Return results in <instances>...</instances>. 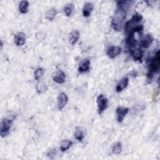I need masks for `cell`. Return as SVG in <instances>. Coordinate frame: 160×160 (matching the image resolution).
I'll use <instances>...</instances> for the list:
<instances>
[{
  "instance_id": "cell-1",
  "label": "cell",
  "mask_w": 160,
  "mask_h": 160,
  "mask_svg": "<svg viewBox=\"0 0 160 160\" xmlns=\"http://www.w3.org/2000/svg\"><path fill=\"white\" fill-rule=\"evenodd\" d=\"M126 17V10L121 8H118L114 13V16L112 17L111 21V25L114 30L117 31H119L121 30Z\"/></svg>"
},
{
  "instance_id": "cell-2",
  "label": "cell",
  "mask_w": 160,
  "mask_h": 160,
  "mask_svg": "<svg viewBox=\"0 0 160 160\" xmlns=\"http://www.w3.org/2000/svg\"><path fill=\"white\" fill-rule=\"evenodd\" d=\"M160 67V52L158 50L155 55L151 59L149 63V69L148 74V77L151 79L153 74L157 73L159 70Z\"/></svg>"
},
{
  "instance_id": "cell-3",
  "label": "cell",
  "mask_w": 160,
  "mask_h": 160,
  "mask_svg": "<svg viewBox=\"0 0 160 160\" xmlns=\"http://www.w3.org/2000/svg\"><path fill=\"white\" fill-rule=\"evenodd\" d=\"M142 19V16L138 14V13H136L134 14L131 19L128 21L126 24H125V29L127 32H130L131 31L132 29H133L134 27H136L138 23H139L141 20Z\"/></svg>"
},
{
  "instance_id": "cell-4",
  "label": "cell",
  "mask_w": 160,
  "mask_h": 160,
  "mask_svg": "<svg viewBox=\"0 0 160 160\" xmlns=\"http://www.w3.org/2000/svg\"><path fill=\"white\" fill-rule=\"evenodd\" d=\"M11 123L12 120L9 119L4 118L1 120L0 125V133L1 137L4 138L9 134L10 128L11 126Z\"/></svg>"
},
{
  "instance_id": "cell-5",
  "label": "cell",
  "mask_w": 160,
  "mask_h": 160,
  "mask_svg": "<svg viewBox=\"0 0 160 160\" xmlns=\"http://www.w3.org/2000/svg\"><path fill=\"white\" fill-rule=\"evenodd\" d=\"M98 111L99 114H101L107 108L108 104V99L104 94H99L97 98Z\"/></svg>"
},
{
  "instance_id": "cell-6",
  "label": "cell",
  "mask_w": 160,
  "mask_h": 160,
  "mask_svg": "<svg viewBox=\"0 0 160 160\" xmlns=\"http://www.w3.org/2000/svg\"><path fill=\"white\" fill-rule=\"evenodd\" d=\"M68 101V96L64 92L60 93L57 98V102H58V107L59 110L62 109L66 105Z\"/></svg>"
},
{
  "instance_id": "cell-7",
  "label": "cell",
  "mask_w": 160,
  "mask_h": 160,
  "mask_svg": "<svg viewBox=\"0 0 160 160\" xmlns=\"http://www.w3.org/2000/svg\"><path fill=\"white\" fill-rule=\"evenodd\" d=\"M116 114H117V121L118 122H122L124 118L128 114L129 109L128 108H124L119 106L116 109Z\"/></svg>"
},
{
  "instance_id": "cell-8",
  "label": "cell",
  "mask_w": 160,
  "mask_h": 160,
  "mask_svg": "<svg viewBox=\"0 0 160 160\" xmlns=\"http://www.w3.org/2000/svg\"><path fill=\"white\" fill-rule=\"evenodd\" d=\"M121 51V48L118 46H114L109 48L107 50V55L111 59H114L116 56H118Z\"/></svg>"
},
{
  "instance_id": "cell-9",
  "label": "cell",
  "mask_w": 160,
  "mask_h": 160,
  "mask_svg": "<svg viewBox=\"0 0 160 160\" xmlns=\"http://www.w3.org/2000/svg\"><path fill=\"white\" fill-rule=\"evenodd\" d=\"M65 73L62 70L56 71L52 75L53 81L59 84L63 83L65 81Z\"/></svg>"
},
{
  "instance_id": "cell-10",
  "label": "cell",
  "mask_w": 160,
  "mask_h": 160,
  "mask_svg": "<svg viewBox=\"0 0 160 160\" xmlns=\"http://www.w3.org/2000/svg\"><path fill=\"white\" fill-rule=\"evenodd\" d=\"M153 37L150 34H146L144 38L141 39V45L144 48H148L153 41Z\"/></svg>"
},
{
  "instance_id": "cell-11",
  "label": "cell",
  "mask_w": 160,
  "mask_h": 160,
  "mask_svg": "<svg viewBox=\"0 0 160 160\" xmlns=\"http://www.w3.org/2000/svg\"><path fill=\"white\" fill-rule=\"evenodd\" d=\"M91 61L88 59H83L79 64L78 68V71L81 73L87 72L90 68Z\"/></svg>"
},
{
  "instance_id": "cell-12",
  "label": "cell",
  "mask_w": 160,
  "mask_h": 160,
  "mask_svg": "<svg viewBox=\"0 0 160 160\" xmlns=\"http://www.w3.org/2000/svg\"><path fill=\"white\" fill-rule=\"evenodd\" d=\"M26 36L22 32H17L14 36V42L17 46H22L25 43Z\"/></svg>"
},
{
  "instance_id": "cell-13",
  "label": "cell",
  "mask_w": 160,
  "mask_h": 160,
  "mask_svg": "<svg viewBox=\"0 0 160 160\" xmlns=\"http://www.w3.org/2000/svg\"><path fill=\"white\" fill-rule=\"evenodd\" d=\"M131 54L134 61L141 62L143 56V52L141 49L136 48L132 50L131 51Z\"/></svg>"
},
{
  "instance_id": "cell-14",
  "label": "cell",
  "mask_w": 160,
  "mask_h": 160,
  "mask_svg": "<svg viewBox=\"0 0 160 160\" xmlns=\"http://www.w3.org/2000/svg\"><path fill=\"white\" fill-rule=\"evenodd\" d=\"M93 4L91 2H86L82 8V15L84 17H89L93 10Z\"/></svg>"
},
{
  "instance_id": "cell-15",
  "label": "cell",
  "mask_w": 160,
  "mask_h": 160,
  "mask_svg": "<svg viewBox=\"0 0 160 160\" xmlns=\"http://www.w3.org/2000/svg\"><path fill=\"white\" fill-rule=\"evenodd\" d=\"M128 82H129V79L127 77H124L122 79H121L116 86V92H119L122 91L124 88L127 87Z\"/></svg>"
},
{
  "instance_id": "cell-16",
  "label": "cell",
  "mask_w": 160,
  "mask_h": 160,
  "mask_svg": "<svg viewBox=\"0 0 160 160\" xmlns=\"http://www.w3.org/2000/svg\"><path fill=\"white\" fill-rule=\"evenodd\" d=\"M80 36V32L77 30L72 31L69 34V42L71 44H74Z\"/></svg>"
},
{
  "instance_id": "cell-17",
  "label": "cell",
  "mask_w": 160,
  "mask_h": 160,
  "mask_svg": "<svg viewBox=\"0 0 160 160\" xmlns=\"http://www.w3.org/2000/svg\"><path fill=\"white\" fill-rule=\"evenodd\" d=\"M56 14H57L56 9L52 8L46 12L45 17L48 21H52L54 19Z\"/></svg>"
},
{
  "instance_id": "cell-18",
  "label": "cell",
  "mask_w": 160,
  "mask_h": 160,
  "mask_svg": "<svg viewBox=\"0 0 160 160\" xmlns=\"http://www.w3.org/2000/svg\"><path fill=\"white\" fill-rule=\"evenodd\" d=\"M72 145V142L70 140H69V139L63 140V141H62V142L61 143L60 149L62 152L66 151V150L69 149Z\"/></svg>"
},
{
  "instance_id": "cell-19",
  "label": "cell",
  "mask_w": 160,
  "mask_h": 160,
  "mask_svg": "<svg viewBox=\"0 0 160 160\" xmlns=\"http://www.w3.org/2000/svg\"><path fill=\"white\" fill-rule=\"evenodd\" d=\"M29 2L27 1H21L19 6V11L22 14H26L28 11V8H29Z\"/></svg>"
},
{
  "instance_id": "cell-20",
  "label": "cell",
  "mask_w": 160,
  "mask_h": 160,
  "mask_svg": "<svg viewBox=\"0 0 160 160\" xmlns=\"http://www.w3.org/2000/svg\"><path fill=\"white\" fill-rule=\"evenodd\" d=\"M74 9V6L73 3H68L64 7V12L66 16H70Z\"/></svg>"
},
{
  "instance_id": "cell-21",
  "label": "cell",
  "mask_w": 160,
  "mask_h": 160,
  "mask_svg": "<svg viewBox=\"0 0 160 160\" xmlns=\"http://www.w3.org/2000/svg\"><path fill=\"white\" fill-rule=\"evenodd\" d=\"M36 91L38 93L44 92L46 91L48 89V87H47L46 84L42 81H39L36 84Z\"/></svg>"
},
{
  "instance_id": "cell-22",
  "label": "cell",
  "mask_w": 160,
  "mask_h": 160,
  "mask_svg": "<svg viewBox=\"0 0 160 160\" xmlns=\"http://www.w3.org/2000/svg\"><path fill=\"white\" fill-rule=\"evenodd\" d=\"M74 138L79 141L82 142V139L84 138V132L79 128H76V131L74 132Z\"/></svg>"
},
{
  "instance_id": "cell-23",
  "label": "cell",
  "mask_w": 160,
  "mask_h": 160,
  "mask_svg": "<svg viewBox=\"0 0 160 160\" xmlns=\"http://www.w3.org/2000/svg\"><path fill=\"white\" fill-rule=\"evenodd\" d=\"M121 151H122V144L121 142H116V144H114L112 146V151L114 154H119L121 153Z\"/></svg>"
},
{
  "instance_id": "cell-24",
  "label": "cell",
  "mask_w": 160,
  "mask_h": 160,
  "mask_svg": "<svg viewBox=\"0 0 160 160\" xmlns=\"http://www.w3.org/2000/svg\"><path fill=\"white\" fill-rule=\"evenodd\" d=\"M44 70L41 68H37L34 71V78L36 80H39L43 75Z\"/></svg>"
},
{
  "instance_id": "cell-25",
  "label": "cell",
  "mask_w": 160,
  "mask_h": 160,
  "mask_svg": "<svg viewBox=\"0 0 160 160\" xmlns=\"http://www.w3.org/2000/svg\"><path fill=\"white\" fill-rule=\"evenodd\" d=\"M56 149L54 148H52V149H50L48 151L47 153H46V155L47 156L50 158V159H54L56 156Z\"/></svg>"
}]
</instances>
